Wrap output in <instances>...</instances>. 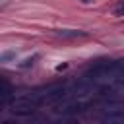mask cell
<instances>
[{"instance_id": "obj_3", "label": "cell", "mask_w": 124, "mask_h": 124, "mask_svg": "<svg viewBox=\"0 0 124 124\" xmlns=\"http://www.w3.org/2000/svg\"><path fill=\"white\" fill-rule=\"evenodd\" d=\"M120 70V62L118 60H110V58H103L93 62L87 72H85V79H99V78H108V76H116V72Z\"/></svg>"}, {"instance_id": "obj_11", "label": "cell", "mask_w": 124, "mask_h": 124, "mask_svg": "<svg viewBox=\"0 0 124 124\" xmlns=\"http://www.w3.org/2000/svg\"><path fill=\"white\" fill-rule=\"evenodd\" d=\"M14 56H16V52H12V50H10V52H4V54H0V62H6V60H12Z\"/></svg>"}, {"instance_id": "obj_12", "label": "cell", "mask_w": 124, "mask_h": 124, "mask_svg": "<svg viewBox=\"0 0 124 124\" xmlns=\"http://www.w3.org/2000/svg\"><path fill=\"white\" fill-rule=\"evenodd\" d=\"M0 124H21L19 120H14V118H8V120H2Z\"/></svg>"}, {"instance_id": "obj_4", "label": "cell", "mask_w": 124, "mask_h": 124, "mask_svg": "<svg viewBox=\"0 0 124 124\" xmlns=\"http://www.w3.org/2000/svg\"><path fill=\"white\" fill-rule=\"evenodd\" d=\"M70 93H72L70 87H66V85H54V87H48V89H43V91L31 93V97L35 99L37 105H41V103H54V105H56V103L68 99Z\"/></svg>"}, {"instance_id": "obj_7", "label": "cell", "mask_w": 124, "mask_h": 124, "mask_svg": "<svg viewBox=\"0 0 124 124\" xmlns=\"http://www.w3.org/2000/svg\"><path fill=\"white\" fill-rule=\"evenodd\" d=\"M56 35L62 37V39H81L87 33L85 31H79V29H56Z\"/></svg>"}, {"instance_id": "obj_9", "label": "cell", "mask_w": 124, "mask_h": 124, "mask_svg": "<svg viewBox=\"0 0 124 124\" xmlns=\"http://www.w3.org/2000/svg\"><path fill=\"white\" fill-rule=\"evenodd\" d=\"M35 60H39V54H33V56H29V58H25L23 62H19V68H29V66L35 64Z\"/></svg>"}, {"instance_id": "obj_2", "label": "cell", "mask_w": 124, "mask_h": 124, "mask_svg": "<svg viewBox=\"0 0 124 124\" xmlns=\"http://www.w3.org/2000/svg\"><path fill=\"white\" fill-rule=\"evenodd\" d=\"M95 93L103 101H120L122 93H124V81H122V78L118 74L110 76V78H107V81H103L95 89Z\"/></svg>"}, {"instance_id": "obj_6", "label": "cell", "mask_w": 124, "mask_h": 124, "mask_svg": "<svg viewBox=\"0 0 124 124\" xmlns=\"http://www.w3.org/2000/svg\"><path fill=\"white\" fill-rule=\"evenodd\" d=\"M99 120H101V124H124L122 101H107Z\"/></svg>"}, {"instance_id": "obj_1", "label": "cell", "mask_w": 124, "mask_h": 124, "mask_svg": "<svg viewBox=\"0 0 124 124\" xmlns=\"http://www.w3.org/2000/svg\"><path fill=\"white\" fill-rule=\"evenodd\" d=\"M93 103H95L93 97H74V95H70L68 99L56 103L54 105V110L58 114H62V116H74V114L85 112Z\"/></svg>"}, {"instance_id": "obj_10", "label": "cell", "mask_w": 124, "mask_h": 124, "mask_svg": "<svg viewBox=\"0 0 124 124\" xmlns=\"http://www.w3.org/2000/svg\"><path fill=\"white\" fill-rule=\"evenodd\" d=\"M54 124H79V122H78V118H74V116H62V118L56 120Z\"/></svg>"}, {"instance_id": "obj_13", "label": "cell", "mask_w": 124, "mask_h": 124, "mask_svg": "<svg viewBox=\"0 0 124 124\" xmlns=\"http://www.w3.org/2000/svg\"><path fill=\"white\" fill-rule=\"evenodd\" d=\"M79 2H81V4H93L95 0H79Z\"/></svg>"}, {"instance_id": "obj_5", "label": "cell", "mask_w": 124, "mask_h": 124, "mask_svg": "<svg viewBox=\"0 0 124 124\" xmlns=\"http://www.w3.org/2000/svg\"><path fill=\"white\" fill-rule=\"evenodd\" d=\"M37 103L31 95H21L17 99H14L10 103V110L14 116H19V118H25V116H33L37 112Z\"/></svg>"}, {"instance_id": "obj_8", "label": "cell", "mask_w": 124, "mask_h": 124, "mask_svg": "<svg viewBox=\"0 0 124 124\" xmlns=\"http://www.w3.org/2000/svg\"><path fill=\"white\" fill-rule=\"evenodd\" d=\"M12 91V83L6 79V78H0V99L2 97H8Z\"/></svg>"}]
</instances>
